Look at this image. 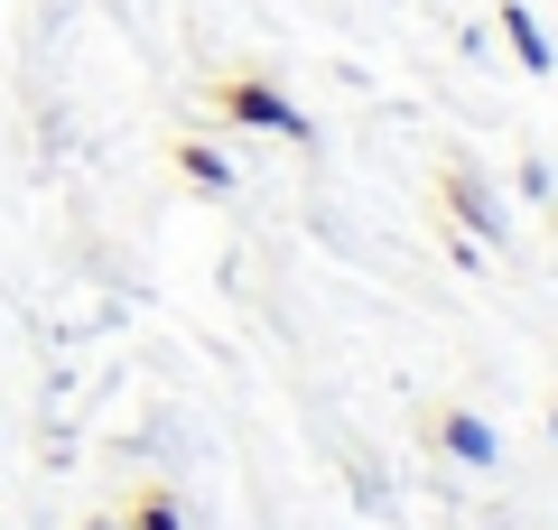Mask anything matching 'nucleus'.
Masks as SVG:
<instances>
[{
	"mask_svg": "<svg viewBox=\"0 0 558 530\" xmlns=\"http://www.w3.org/2000/svg\"><path fill=\"white\" fill-rule=\"evenodd\" d=\"M215 103H223V121H242V131H270V140H307V112L289 94H279L270 75H223L215 84Z\"/></svg>",
	"mask_w": 558,
	"mask_h": 530,
	"instance_id": "nucleus-1",
	"label": "nucleus"
},
{
	"mask_svg": "<svg viewBox=\"0 0 558 530\" xmlns=\"http://www.w3.org/2000/svg\"><path fill=\"white\" fill-rule=\"evenodd\" d=\"M502 38H512V57L521 65H531V75H549V38H539V20H531V10H521V0H502Z\"/></svg>",
	"mask_w": 558,
	"mask_h": 530,
	"instance_id": "nucleus-2",
	"label": "nucleus"
},
{
	"mask_svg": "<svg viewBox=\"0 0 558 530\" xmlns=\"http://www.w3.org/2000/svg\"><path fill=\"white\" fill-rule=\"evenodd\" d=\"M438 437L465 456V466H494V456H502V447H494V429H484L475 410H447V429H438Z\"/></svg>",
	"mask_w": 558,
	"mask_h": 530,
	"instance_id": "nucleus-3",
	"label": "nucleus"
},
{
	"mask_svg": "<svg viewBox=\"0 0 558 530\" xmlns=\"http://www.w3.org/2000/svg\"><path fill=\"white\" fill-rule=\"evenodd\" d=\"M447 205H457V215H465V224H475V233H502V205H494V196H484V186H475V177H465V168H457V177H447Z\"/></svg>",
	"mask_w": 558,
	"mask_h": 530,
	"instance_id": "nucleus-4",
	"label": "nucleus"
},
{
	"mask_svg": "<svg viewBox=\"0 0 558 530\" xmlns=\"http://www.w3.org/2000/svg\"><path fill=\"white\" fill-rule=\"evenodd\" d=\"M178 168H186V186H205V196H223V186H233L223 149H205V140H186V149H178Z\"/></svg>",
	"mask_w": 558,
	"mask_h": 530,
	"instance_id": "nucleus-5",
	"label": "nucleus"
},
{
	"mask_svg": "<svg viewBox=\"0 0 558 530\" xmlns=\"http://www.w3.org/2000/svg\"><path fill=\"white\" fill-rule=\"evenodd\" d=\"M121 530H186V521H178V503H168V493H140Z\"/></svg>",
	"mask_w": 558,
	"mask_h": 530,
	"instance_id": "nucleus-6",
	"label": "nucleus"
},
{
	"mask_svg": "<svg viewBox=\"0 0 558 530\" xmlns=\"http://www.w3.org/2000/svg\"><path fill=\"white\" fill-rule=\"evenodd\" d=\"M94 530H121V521H94Z\"/></svg>",
	"mask_w": 558,
	"mask_h": 530,
	"instance_id": "nucleus-7",
	"label": "nucleus"
}]
</instances>
